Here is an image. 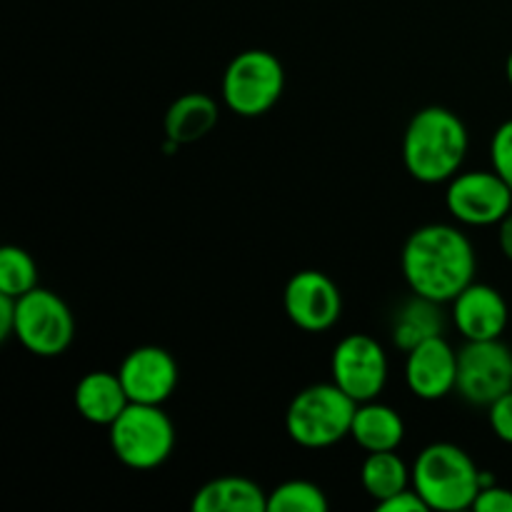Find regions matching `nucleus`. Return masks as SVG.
Listing matches in <instances>:
<instances>
[{
	"instance_id": "1",
	"label": "nucleus",
	"mask_w": 512,
	"mask_h": 512,
	"mask_svg": "<svg viewBox=\"0 0 512 512\" xmlns=\"http://www.w3.org/2000/svg\"><path fill=\"white\" fill-rule=\"evenodd\" d=\"M478 258L468 235L455 225L430 223L408 235L400 270L415 295L453 303L475 278Z\"/></svg>"
},
{
	"instance_id": "2",
	"label": "nucleus",
	"mask_w": 512,
	"mask_h": 512,
	"mask_svg": "<svg viewBox=\"0 0 512 512\" xmlns=\"http://www.w3.org/2000/svg\"><path fill=\"white\" fill-rule=\"evenodd\" d=\"M468 128L453 110L428 105L410 118L403 135L405 170L418 183H450L460 173L468 155Z\"/></svg>"
},
{
	"instance_id": "3",
	"label": "nucleus",
	"mask_w": 512,
	"mask_h": 512,
	"mask_svg": "<svg viewBox=\"0 0 512 512\" xmlns=\"http://www.w3.org/2000/svg\"><path fill=\"white\" fill-rule=\"evenodd\" d=\"M413 488L430 510L473 508L480 493V468L455 443H433L415 458Z\"/></svg>"
},
{
	"instance_id": "4",
	"label": "nucleus",
	"mask_w": 512,
	"mask_h": 512,
	"mask_svg": "<svg viewBox=\"0 0 512 512\" xmlns=\"http://www.w3.org/2000/svg\"><path fill=\"white\" fill-rule=\"evenodd\" d=\"M358 403L335 383H318L300 390L285 413L290 440L305 450H323L350 438Z\"/></svg>"
},
{
	"instance_id": "5",
	"label": "nucleus",
	"mask_w": 512,
	"mask_h": 512,
	"mask_svg": "<svg viewBox=\"0 0 512 512\" xmlns=\"http://www.w3.org/2000/svg\"><path fill=\"white\" fill-rule=\"evenodd\" d=\"M110 448L125 468H160L175 448L173 420L160 405L130 403L110 425Z\"/></svg>"
},
{
	"instance_id": "6",
	"label": "nucleus",
	"mask_w": 512,
	"mask_h": 512,
	"mask_svg": "<svg viewBox=\"0 0 512 512\" xmlns=\"http://www.w3.org/2000/svg\"><path fill=\"white\" fill-rule=\"evenodd\" d=\"M223 100L240 118H260L285 90V68L268 50H243L223 73Z\"/></svg>"
},
{
	"instance_id": "7",
	"label": "nucleus",
	"mask_w": 512,
	"mask_h": 512,
	"mask_svg": "<svg viewBox=\"0 0 512 512\" xmlns=\"http://www.w3.org/2000/svg\"><path fill=\"white\" fill-rule=\"evenodd\" d=\"M75 320L68 303L48 288L15 298V338L38 358H58L70 348Z\"/></svg>"
},
{
	"instance_id": "8",
	"label": "nucleus",
	"mask_w": 512,
	"mask_h": 512,
	"mask_svg": "<svg viewBox=\"0 0 512 512\" xmlns=\"http://www.w3.org/2000/svg\"><path fill=\"white\" fill-rule=\"evenodd\" d=\"M455 390L470 405H493L512 390V350L500 338L465 340L458 350Z\"/></svg>"
},
{
	"instance_id": "9",
	"label": "nucleus",
	"mask_w": 512,
	"mask_h": 512,
	"mask_svg": "<svg viewBox=\"0 0 512 512\" xmlns=\"http://www.w3.org/2000/svg\"><path fill=\"white\" fill-rule=\"evenodd\" d=\"M445 205L458 223L488 228L512 210V188L495 170H468L450 178Z\"/></svg>"
},
{
	"instance_id": "10",
	"label": "nucleus",
	"mask_w": 512,
	"mask_h": 512,
	"mask_svg": "<svg viewBox=\"0 0 512 512\" xmlns=\"http://www.w3.org/2000/svg\"><path fill=\"white\" fill-rule=\"evenodd\" d=\"M330 375L355 403L375 400L388 383V355L383 345L363 333L340 340L330 358Z\"/></svg>"
},
{
	"instance_id": "11",
	"label": "nucleus",
	"mask_w": 512,
	"mask_h": 512,
	"mask_svg": "<svg viewBox=\"0 0 512 512\" xmlns=\"http://www.w3.org/2000/svg\"><path fill=\"white\" fill-rule=\"evenodd\" d=\"M283 308L290 323L305 333H325L343 315V295L320 270H300L285 283Z\"/></svg>"
},
{
	"instance_id": "12",
	"label": "nucleus",
	"mask_w": 512,
	"mask_h": 512,
	"mask_svg": "<svg viewBox=\"0 0 512 512\" xmlns=\"http://www.w3.org/2000/svg\"><path fill=\"white\" fill-rule=\"evenodd\" d=\"M130 403L163 405L175 393L180 380L178 363L160 345H140L130 350L118 370Z\"/></svg>"
},
{
	"instance_id": "13",
	"label": "nucleus",
	"mask_w": 512,
	"mask_h": 512,
	"mask_svg": "<svg viewBox=\"0 0 512 512\" xmlns=\"http://www.w3.org/2000/svg\"><path fill=\"white\" fill-rule=\"evenodd\" d=\"M405 383L420 400H440L458 385V350L438 335L415 345L405 360Z\"/></svg>"
},
{
	"instance_id": "14",
	"label": "nucleus",
	"mask_w": 512,
	"mask_h": 512,
	"mask_svg": "<svg viewBox=\"0 0 512 512\" xmlns=\"http://www.w3.org/2000/svg\"><path fill=\"white\" fill-rule=\"evenodd\" d=\"M510 310L503 293L493 285L470 283L453 300V323L465 340L503 338L508 328Z\"/></svg>"
},
{
	"instance_id": "15",
	"label": "nucleus",
	"mask_w": 512,
	"mask_h": 512,
	"mask_svg": "<svg viewBox=\"0 0 512 512\" xmlns=\"http://www.w3.org/2000/svg\"><path fill=\"white\" fill-rule=\"evenodd\" d=\"M128 405L130 398L118 373L93 370L75 385V408L88 423L108 425L110 428Z\"/></svg>"
},
{
	"instance_id": "16",
	"label": "nucleus",
	"mask_w": 512,
	"mask_h": 512,
	"mask_svg": "<svg viewBox=\"0 0 512 512\" xmlns=\"http://www.w3.org/2000/svg\"><path fill=\"white\" fill-rule=\"evenodd\" d=\"M193 512H268V493L258 483L225 475L195 490Z\"/></svg>"
},
{
	"instance_id": "17",
	"label": "nucleus",
	"mask_w": 512,
	"mask_h": 512,
	"mask_svg": "<svg viewBox=\"0 0 512 512\" xmlns=\"http://www.w3.org/2000/svg\"><path fill=\"white\" fill-rule=\"evenodd\" d=\"M350 438L365 450V453H383V450H398L405 438V423L398 410L390 405L368 400L358 403L355 410Z\"/></svg>"
},
{
	"instance_id": "18",
	"label": "nucleus",
	"mask_w": 512,
	"mask_h": 512,
	"mask_svg": "<svg viewBox=\"0 0 512 512\" xmlns=\"http://www.w3.org/2000/svg\"><path fill=\"white\" fill-rule=\"evenodd\" d=\"M438 300L423 298V295H415L410 300H405L398 308V313L393 315V343L395 348H400L403 353H410L415 345L425 343L430 338H438L445 330V313L440 310Z\"/></svg>"
},
{
	"instance_id": "19",
	"label": "nucleus",
	"mask_w": 512,
	"mask_h": 512,
	"mask_svg": "<svg viewBox=\"0 0 512 512\" xmlns=\"http://www.w3.org/2000/svg\"><path fill=\"white\" fill-rule=\"evenodd\" d=\"M218 103L205 93H185L168 108L163 120L165 135L180 145L198 143L218 123Z\"/></svg>"
},
{
	"instance_id": "20",
	"label": "nucleus",
	"mask_w": 512,
	"mask_h": 512,
	"mask_svg": "<svg viewBox=\"0 0 512 512\" xmlns=\"http://www.w3.org/2000/svg\"><path fill=\"white\" fill-rule=\"evenodd\" d=\"M360 483L375 503H383V500L413 488V470L395 450L368 453L363 468H360Z\"/></svg>"
},
{
	"instance_id": "21",
	"label": "nucleus",
	"mask_w": 512,
	"mask_h": 512,
	"mask_svg": "<svg viewBox=\"0 0 512 512\" xmlns=\"http://www.w3.org/2000/svg\"><path fill=\"white\" fill-rule=\"evenodd\" d=\"M38 288V265L18 245H5L0 250V295L20 298Z\"/></svg>"
},
{
	"instance_id": "22",
	"label": "nucleus",
	"mask_w": 512,
	"mask_h": 512,
	"mask_svg": "<svg viewBox=\"0 0 512 512\" xmlns=\"http://www.w3.org/2000/svg\"><path fill=\"white\" fill-rule=\"evenodd\" d=\"M325 490L310 480H285L268 493V512H325Z\"/></svg>"
},
{
	"instance_id": "23",
	"label": "nucleus",
	"mask_w": 512,
	"mask_h": 512,
	"mask_svg": "<svg viewBox=\"0 0 512 512\" xmlns=\"http://www.w3.org/2000/svg\"><path fill=\"white\" fill-rule=\"evenodd\" d=\"M490 165L512 188V118L505 120L490 140Z\"/></svg>"
},
{
	"instance_id": "24",
	"label": "nucleus",
	"mask_w": 512,
	"mask_h": 512,
	"mask_svg": "<svg viewBox=\"0 0 512 512\" xmlns=\"http://www.w3.org/2000/svg\"><path fill=\"white\" fill-rule=\"evenodd\" d=\"M488 423L495 438L512 445V390L488 405Z\"/></svg>"
},
{
	"instance_id": "25",
	"label": "nucleus",
	"mask_w": 512,
	"mask_h": 512,
	"mask_svg": "<svg viewBox=\"0 0 512 512\" xmlns=\"http://www.w3.org/2000/svg\"><path fill=\"white\" fill-rule=\"evenodd\" d=\"M473 510L478 512H512V490L493 483L488 488H480L475 498Z\"/></svg>"
},
{
	"instance_id": "26",
	"label": "nucleus",
	"mask_w": 512,
	"mask_h": 512,
	"mask_svg": "<svg viewBox=\"0 0 512 512\" xmlns=\"http://www.w3.org/2000/svg\"><path fill=\"white\" fill-rule=\"evenodd\" d=\"M375 508H378V512H428L430 510L415 488L403 490V493L393 495V498L383 500V503H375Z\"/></svg>"
},
{
	"instance_id": "27",
	"label": "nucleus",
	"mask_w": 512,
	"mask_h": 512,
	"mask_svg": "<svg viewBox=\"0 0 512 512\" xmlns=\"http://www.w3.org/2000/svg\"><path fill=\"white\" fill-rule=\"evenodd\" d=\"M15 335V298L0 295V340Z\"/></svg>"
},
{
	"instance_id": "28",
	"label": "nucleus",
	"mask_w": 512,
	"mask_h": 512,
	"mask_svg": "<svg viewBox=\"0 0 512 512\" xmlns=\"http://www.w3.org/2000/svg\"><path fill=\"white\" fill-rule=\"evenodd\" d=\"M498 243L505 258L512 263V210L498 223Z\"/></svg>"
},
{
	"instance_id": "29",
	"label": "nucleus",
	"mask_w": 512,
	"mask_h": 512,
	"mask_svg": "<svg viewBox=\"0 0 512 512\" xmlns=\"http://www.w3.org/2000/svg\"><path fill=\"white\" fill-rule=\"evenodd\" d=\"M505 75H508V83L512 88V53L508 55V63H505Z\"/></svg>"
}]
</instances>
